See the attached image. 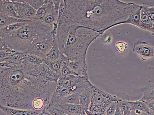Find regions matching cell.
Returning a JSON list of instances; mask_svg holds the SVG:
<instances>
[{
  "label": "cell",
  "mask_w": 154,
  "mask_h": 115,
  "mask_svg": "<svg viewBox=\"0 0 154 115\" xmlns=\"http://www.w3.org/2000/svg\"><path fill=\"white\" fill-rule=\"evenodd\" d=\"M0 63V105L32 110L34 102L39 99L49 105L57 82L41 76L38 66L26 60L19 65L6 62Z\"/></svg>",
  "instance_id": "cell-1"
},
{
  "label": "cell",
  "mask_w": 154,
  "mask_h": 115,
  "mask_svg": "<svg viewBox=\"0 0 154 115\" xmlns=\"http://www.w3.org/2000/svg\"><path fill=\"white\" fill-rule=\"evenodd\" d=\"M65 10L58 28L66 30L78 25L103 34L123 24L141 5L119 0H64Z\"/></svg>",
  "instance_id": "cell-2"
},
{
  "label": "cell",
  "mask_w": 154,
  "mask_h": 115,
  "mask_svg": "<svg viewBox=\"0 0 154 115\" xmlns=\"http://www.w3.org/2000/svg\"><path fill=\"white\" fill-rule=\"evenodd\" d=\"M101 33L84 27L72 25L57 31L56 40L60 51L69 61H86V55L91 44Z\"/></svg>",
  "instance_id": "cell-3"
},
{
  "label": "cell",
  "mask_w": 154,
  "mask_h": 115,
  "mask_svg": "<svg viewBox=\"0 0 154 115\" xmlns=\"http://www.w3.org/2000/svg\"><path fill=\"white\" fill-rule=\"evenodd\" d=\"M53 29L54 27L45 24L41 20H32L17 31H0V35L13 50L26 52L37 41L53 32Z\"/></svg>",
  "instance_id": "cell-4"
},
{
  "label": "cell",
  "mask_w": 154,
  "mask_h": 115,
  "mask_svg": "<svg viewBox=\"0 0 154 115\" xmlns=\"http://www.w3.org/2000/svg\"><path fill=\"white\" fill-rule=\"evenodd\" d=\"M93 85L89 78L86 77L73 75L60 76L50 103L56 104L67 96L76 93H81Z\"/></svg>",
  "instance_id": "cell-5"
},
{
  "label": "cell",
  "mask_w": 154,
  "mask_h": 115,
  "mask_svg": "<svg viewBox=\"0 0 154 115\" xmlns=\"http://www.w3.org/2000/svg\"><path fill=\"white\" fill-rule=\"evenodd\" d=\"M56 32H53L35 42L26 52L31 53L44 60L53 44Z\"/></svg>",
  "instance_id": "cell-6"
},
{
  "label": "cell",
  "mask_w": 154,
  "mask_h": 115,
  "mask_svg": "<svg viewBox=\"0 0 154 115\" xmlns=\"http://www.w3.org/2000/svg\"><path fill=\"white\" fill-rule=\"evenodd\" d=\"M18 18L27 21L36 20L37 11L25 0H13Z\"/></svg>",
  "instance_id": "cell-7"
},
{
  "label": "cell",
  "mask_w": 154,
  "mask_h": 115,
  "mask_svg": "<svg viewBox=\"0 0 154 115\" xmlns=\"http://www.w3.org/2000/svg\"><path fill=\"white\" fill-rule=\"evenodd\" d=\"M119 99L115 96L107 93L93 84L92 87L91 102V105H109Z\"/></svg>",
  "instance_id": "cell-8"
},
{
  "label": "cell",
  "mask_w": 154,
  "mask_h": 115,
  "mask_svg": "<svg viewBox=\"0 0 154 115\" xmlns=\"http://www.w3.org/2000/svg\"><path fill=\"white\" fill-rule=\"evenodd\" d=\"M133 51L144 61L154 57V46L144 41L136 42L133 45Z\"/></svg>",
  "instance_id": "cell-9"
},
{
  "label": "cell",
  "mask_w": 154,
  "mask_h": 115,
  "mask_svg": "<svg viewBox=\"0 0 154 115\" xmlns=\"http://www.w3.org/2000/svg\"><path fill=\"white\" fill-rule=\"evenodd\" d=\"M138 27L154 35V24L147 14L143 6H141L140 10V20Z\"/></svg>",
  "instance_id": "cell-10"
},
{
  "label": "cell",
  "mask_w": 154,
  "mask_h": 115,
  "mask_svg": "<svg viewBox=\"0 0 154 115\" xmlns=\"http://www.w3.org/2000/svg\"><path fill=\"white\" fill-rule=\"evenodd\" d=\"M0 15L18 18L13 1L1 0L0 1Z\"/></svg>",
  "instance_id": "cell-11"
},
{
  "label": "cell",
  "mask_w": 154,
  "mask_h": 115,
  "mask_svg": "<svg viewBox=\"0 0 154 115\" xmlns=\"http://www.w3.org/2000/svg\"><path fill=\"white\" fill-rule=\"evenodd\" d=\"M0 109L6 115H38L40 112L32 110L16 109L0 105Z\"/></svg>",
  "instance_id": "cell-12"
},
{
  "label": "cell",
  "mask_w": 154,
  "mask_h": 115,
  "mask_svg": "<svg viewBox=\"0 0 154 115\" xmlns=\"http://www.w3.org/2000/svg\"><path fill=\"white\" fill-rule=\"evenodd\" d=\"M67 58L60 51L58 46L55 36L53 44L49 52L47 55L46 58L44 60L48 61H54L58 60H63L64 61Z\"/></svg>",
  "instance_id": "cell-13"
},
{
  "label": "cell",
  "mask_w": 154,
  "mask_h": 115,
  "mask_svg": "<svg viewBox=\"0 0 154 115\" xmlns=\"http://www.w3.org/2000/svg\"><path fill=\"white\" fill-rule=\"evenodd\" d=\"M54 11L53 0H45L44 5L36 11V20H42L47 14Z\"/></svg>",
  "instance_id": "cell-14"
},
{
  "label": "cell",
  "mask_w": 154,
  "mask_h": 115,
  "mask_svg": "<svg viewBox=\"0 0 154 115\" xmlns=\"http://www.w3.org/2000/svg\"><path fill=\"white\" fill-rule=\"evenodd\" d=\"M92 86L80 94L79 105L82 107L85 111L89 110L91 104Z\"/></svg>",
  "instance_id": "cell-15"
},
{
  "label": "cell",
  "mask_w": 154,
  "mask_h": 115,
  "mask_svg": "<svg viewBox=\"0 0 154 115\" xmlns=\"http://www.w3.org/2000/svg\"><path fill=\"white\" fill-rule=\"evenodd\" d=\"M59 105L66 114L70 115H82L85 113V110L79 105L68 104Z\"/></svg>",
  "instance_id": "cell-16"
},
{
  "label": "cell",
  "mask_w": 154,
  "mask_h": 115,
  "mask_svg": "<svg viewBox=\"0 0 154 115\" xmlns=\"http://www.w3.org/2000/svg\"><path fill=\"white\" fill-rule=\"evenodd\" d=\"M25 52H16L13 53L7 58L1 60V62H6L13 65H19L24 60Z\"/></svg>",
  "instance_id": "cell-17"
},
{
  "label": "cell",
  "mask_w": 154,
  "mask_h": 115,
  "mask_svg": "<svg viewBox=\"0 0 154 115\" xmlns=\"http://www.w3.org/2000/svg\"><path fill=\"white\" fill-rule=\"evenodd\" d=\"M131 111L138 110L150 114L149 108L144 101L139 100L136 101H126Z\"/></svg>",
  "instance_id": "cell-18"
},
{
  "label": "cell",
  "mask_w": 154,
  "mask_h": 115,
  "mask_svg": "<svg viewBox=\"0 0 154 115\" xmlns=\"http://www.w3.org/2000/svg\"><path fill=\"white\" fill-rule=\"evenodd\" d=\"M26 21H28L18 18L0 15V29L5 28L16 23Z\"/></svg>",
  "instance_id": "cell-19"
},
{
  "label": "cell",
  "mask_w": 154,
  "mask_h": 115,
  "mask_svg": "<svg viewBox=\"0 0 154 115\" xmlns=\"http://www.w3.org/2000/svg\"><path fill=\"white\" fill-rule=\"evenodd\" d=\"M80 93H74L61 99L58 103L60 105H79V95Z\"/></svg>",
  "instance_id": "cell-20"
},
{
  "label": "cell",
  "mask_w": 154,
  "mask_h": 115,
  "mask_svg": "<svg viewBox=\"0 0 154 115\" xmlns=\"http://www.w3.org/2000/svg\"><path fill=\"white\" fill-rule=\"evenodd\" d=\"M63 61V60H61L54 61H48L43 60L44 63H45L51 70L60 75V76Z\"/></svg>",
  "instance_id": "cell-21"
},
{
  "label": "cell",
  "mask_w": 154,
  "mask_h": 115,
  "mask_svg": "<svg viewBox=\"0 0 154 115\" xmlns=\"http://www.w3.org/2000/svg\"><path fill=\"white\" fill-rule=\"evenodd\" d=\"M58 14L54 11L47 14L41 20L47 25L54 27V25L56 24L58 25Z\"/></svg>",
  "instance_id": "cell-22"
},
{
  "label": "cell",
  "mask_w": 154,
  "mask_h": 115,
  "mask_svg": "<svg viewBox=\"0 0 154 115\" xmlns=\"http://www.w3.org/2000/svg\"><path fill=\"white\" fill-rule=\"evenodd\" d=\"M127 100L119 99L117 101V105L122 115H130L131 110L126 102Z\"/></svg>",
  "instance_id": "cell-23"
},
{
  "label": "cell",
  "mask_w": 154,
  "mask_h": 115,
  "mask_svg": "<svg viewBox=\"0 0 154 115\" xmlns=\"http://www.w3.org/2000/svg\"><path fill=\"white\" fill-rule=\"evenodd\" d=\"M45 109L51 115H63L64 114L58 104L50 103Z\"/></svg>",
  "instance_id": "cell-24"
},
{
  "label": "cell",
  "mask_w": 154,
  "mask_h": 115,
  "mask_svg": "<svg viewBox=\"0 0 154 115\" xmlns=\"http://www.w3.org/2000/svg\"><path fill=\"white\" fill-rule=\"evenodd\" d=\"M141 7L137 11L133 13L127 20L124 22L123 24H130L138 27L140 20V10Z\"/></svg>",
  "instance_id": "cell-25"
},
{
  "label": "cell",
  "mask_w": 154,
  "mask_h": 115,
  "mask_svg": "<svg viewBox=\"0 0 154 115\" xmlns=\"http://www.w3.org/2000/svg\"><path fill=\"white\" fill-rule=\"evenodd\" d=\"M29 21L21 22H19L11 25L5 27V28L0 29V31H3V32H8L17 31L19 29L21 28V27L26 25Z\"/></svg>",
  "instance_id": "cell-26"
},
{
  "label": "cell",
  "mask_w": 154,
  "mask_h": 115,
  "mask_svg": "<svg viewBox=\"0 0 154 115\" xmlns=\"http://www.w3.org/2000/svg\"><path fill=\"white\" fill-rule=\"evenodd\" d=\"M25 53L26 55L24 60L36 65H39L44 62L43 60L40 58L39 57L31 53Z\"/></svg>",
  "instance_id": "cell-27"
},
{
  "label": "cell",
  "mask_w": 154,
  "mask_h": 115,
  "mask_svg": "<svg viewBox=\"0 0 154 115\" xmlns=\"http://www.w3.org/2000/svg\"><path fill=\"white\" fill-rule=\"evenodd\" d=\"M154 99V84L149 86L143 93L140 100L145 101Z\"/></svg>",
  "instance_id": "cell-28"
},
{
  "label": "cell",
  "mask_w": 154,
  "mask_h": 115,
  "mask_svg": "<svg viewBox=\"0 0 154 115\" xmlns=\"http://www.w3.org/2000/svg\"><path fill=\"white\" fill-rule=\"evenodd\" d=\"M108 106L106 105H90L89 111L92 113L103 114L105 115L106 110Z\"/></svg>",
  "instance_id": "cell-29"
},
{
  "label": "cell",
  "mask_w": 154,
  "mask_h": 115,
  "mask_svg": "<svg viewBox=\"0 0 154 115\" xmlns=\"http://www.w3.org/2000/svg\"><path fill=\"white\" fill-rule=\"evenodd\" d=\"M72 75L78 76L76 73L66 63L64 62V61H63V66L62 68L61 72H60V76H66Z\"/></svg>",
  "instance_id": "cell-30"
},
{
  "label": "cell",
  "mask_w": 154,
  "mask_h": 115,
  "mask_svg": "<svg viewBox=\"0 0 154 115\" xmlns=\"http://www.w3.org/2000/svg\"><path fill=\"white\" fill-rule=\"evenodd\" d=\"M0 51L11 53H14L17 52L11 49L5 39L2 37H0Z\"/></svg>",
  "instance_id": "cell-31"
},
{
  "label": "cell",
  "mask_w": 154,
  "mask_h": 115,
  "mask_svg": "<svg viewBox=\"0 0 154 115\" xmlns=\"http://www.w3.org/2000/svg\"><path fill=\"white\" fill-rule=\"evenodd\" d=\"M25 1L36 11L45 4V0H25Z\"/></svg>",
  "instance_id": "cell-32"
},
{
  "label": "cell",
  "mask_w": 154,
  "mask_h": 115,
  "mask_svg": "<svg viewBox=\"0 0 154 115\" xmlns=\"http://www.w3.org/2000/svg\"><path fill=\"white\" fill-rule=\"evenodd\" d=\"M117 108V101L111 103L107 108L105 115H114Z\"/></svg>",
  "instance_id": "cell-33"
},
{
  "label": "cell",
  "mask_w": 154,
  "mask_h": 115,
  "mask_svg": "<svg viewBox=\"0 0 154 115\" xmlns=\"http://www.w3.org/2000/svg\"><path fill=\"white\" fill-rule=\"evenodd\" d=\"M144 8L150 19L154 24V7L144 6Z\"/></svg>",
  "instance_id": "cell-34"
},
{
  "label": "cell",
  "mask_w": 154,
  "mask_h": 115,
  "mask_svg": "<svg viewBox=\"0 0 154 115\" xmlns=\"http://www.w3.org/2000/svg\"><path fill=\"white\" fill-rule=\"evenodd\" d=\"M148 105L149 108L150 114H154V99L144 101Z\"/></svg>",
  "instance_id": "cell-35"
},
{
  "label": "cell",
  "mask_w": 154,
  "mask_h": 115,
  "mask_svg": "<svg viewBox=\"0 0 154 115\" xmlns=\"http://www.w3.org/2000/svg\"><path fill=\"white\" fill-rule=\"evenodd\" d=\"M53 2L55 10L56 13L58 14L59 9H60V0H58V1L53 0Z\"/></svg>",
  "instance_id": "cell-36"
},
{
  "label": "cell",
  "mask_w": 154,
  "mask_h": 115,
  "mask_svg": "<svg viewBox=\"0 0 154 115\" xmlns=\"http://www.w3.org/2000/svg\"><path fill=\"white\" fill-rule=\"evenodd\" d=\"M148 114L144 113L141 111L138 110L131 111L130 115H149Z\"/></svg>",
  "instance_id": "cell-37"
},
{
  "label": "cell",
  "mask_w": 154,
  "mask_h": 115,
  "mask_svg": "<svg viewBox=\"0 0 154 115\" xmlns=\"http://www.w3.org/2000/svg\"><path fill=\"white\" fill-rule=\"evenodd\" d=\"M14 53L7 52L3 51H1L0 54H1V60L5 59L7 58L11 55L13 54Z\"/></svg>",
  "instance_id": "cell-38"
},
{
  "label": "cell",
  "mask_w": 154,
  "mask_h": 115,
  "mask_svg": "<svg viewBox=\"0 0 154 115\" xmlns=\"http://www.w3.org/2000/svg\"><path fill=\"white\" fill-rule=\"evenodd\" d=\"M38 115H51L50 113H48L46 109H44L43 110L41 111L38 114Z\"/></svg>",
  "instance_id": "cell-39"
},
{
  "label": "cell",
  "mask_w": 154,
  "mask_h": 115,
  "mask_svg": "<svg viewBox=\"0 0 154 115\" xmlns=\"http://www.w3.org/2000/svg\"><path fill=\"white\" fill-rule=\"evenodd\" d=\"M85 111L86 114L87 115H105V114H103L92 113L91 112L89 111V110Z\"/></svg>",
  "instance_id": "cell-40"
},
{
  "label": "cell",
  "mask_w": 154,
  "mask_h": 115,
  "mask_svg": "<svg viewBox=\"0 0 154 115\" xmlns=\"http://www.w3.org/2000/svg\"><path fill=\"white\" fill-rule=\"evenodd\" d=\"M114 115H122V113H121L120 110L117 106V108L116 111Z\"/></svg>",
  "instance_id": "cell-41"
},
{
  "label": "cell",
  "mask_w": 154,
  "mask_h": 115,
  "mask_svg": "<svg viewBox=\"0 0 154 115\" xmlns=\"http://www.w3.org/2000/svg\"><path fill=\"white\" fill-rule=\"evenodd\" d=\"M82 115H87L86 114V113H85L84 114H82Z\"/></svg>",
  "instance_id": "cell-42"
},
{
  "label": "cell",
  "mask_w": 154,
  "mask_h": 115,
  "mask_svg": "<svg viewBox=\"0 0 154 115\" xmlns=\"http://www.w3.org/2000/svg\"><path fill=\"white\" fill-rule=\"evenodd\" d=\"M149 115H154V114H150Z\"/></svg>",
  "instance_id": "cell-43"
}]
</instances>
